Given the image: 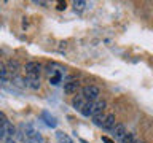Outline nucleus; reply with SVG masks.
<instances>
[{
	"instance_id": "obj_20",
	"label": "nucleus",
	"mask_w": 153,
	"mask_h": 143,
	"mask_svg": "<svg viewBox=\"0 0 153 143\" xmlns=\"http://www.w3.org/2000/svg\"><path fill=\"white\" fill-rule=\"evenodd\" d=\"M5 121H8V119H7V118H5V114H3L2 111H0V124H3Z\"/></svg>"
},
{
	"instance_id": "obj_3",
	"label": "nucleus",
	"mask_w": 153,
	"mask_h": 143,
	"mask_svg": "<svg viewBox=\"0 0 153 143\" xmlns=\"http://www.w3.org/2000/svg\"><path fill=\"white\" fill-rule=\"evenodd\" d=\"M24 70H26L27 76H38V73H40V70H42V64L40 62H35V60L27 62L26 67H24Z\"/></svg>"
},
{
	"instance_id": "obj_15",
	"label": "nucleus",
	"mask_w": 153,
	"mask_h": 143,
	"mask_svg": "<svg viewBox=\"0 0 153 143\" xmlns=\"http://www.w3.org/2000/svg\"><path fill=\"white\" fill-rule=\"evenodd\" d=\"M8 75H10V73H8L7 65L0 62V80H7V78H8Z\"/></svg>"
},
{
	"instance_id": "obj_9",
	"label": "nucleus",
	"mask_w": 153,
	"mask_h": 143,
	"mask_svg": "<svg viewBox=\"0 0 153 143\" xmlns=\"http://www.w3.org/2000/svg\"><path fill=\"white\" fill-rule=\"evenodd\" d=\"M88 102L83 95H75L74 99H72V107H74L75 110H78V111H81V108L85 107V103Z\"/></svg>"
},
{
	"instance_id": "obj_6",
	"label": "nucleus",
	"mask_w": 153,
	"mask_h": 143,
	"mask_svg": "<svg viewBox=\"0 0 153 143\" xmlns=\"http://www.w3.org/2000/svg\"><path fill=\"white\" fill-rule=\"evenodd\" d=\"M40 119H42V121H45L46 126H50V127H56V126H57L56 118L51 116V114L48 113V111H42V113H40Z\"/></svg>"
},
{
	"instance_id": "obj_23",
	"label": "nucleus",
	"mask_w": 153,
	"mask_h": 143,
	"mask_svg": "<svg viewBox=\"0 0 153 143\" xmlns=\"http://www.w3.org/2000/svg\"><path fill=\"white\" fill-rule=\"evenodd\" d=\"M136 143H140V142H136Z\"/></svg>"
},
{
	"instance_id": "obj_11",
	"label": "nucleus",
	"mask_w": 153,
	"mask_h": 143,
	"mask_svg": "<svg viewBox=\"0 0 153 143\" xmlns=\"http://www.w3.org/2000/svg\"><path fill=\"white\" fill-rule=\"evenodd\" d=\"M7 69H8V73L10 75H18V72H19V62L16 59H11L8 62V65H7Z\"/></svg>"
},
{
	"instance_id": "obj_13",
	"label": "nucleus",
	"mask_w": 153,
	"mask_h": 143,
	"mask_svg": "<svg viewBox=\"0 0 153 143\" xmlns=\"http://www.w3.org/2000/svg\"><path fill=\"white\" fill-rule=\"evenodd\" d=\"M93 103L94 102H86L85 103V107L81 108V114H83V116H86V118H89V116H93Z\"/></svg>"
},
{
	"instance_id": "obj_14",
	"label": "nucleus",
	"mask_w": 153,
	"mask_h": 143,
	"mask_svg": "<svg viewBox=\"0 0 153 143\" xmlns=\"http://www.w3.org/2000/svg\"><path fill=\"white\" fill-rule=\"evenodd\" d=\"M105 116H107V114H104V113H100V114H96V116H93V122L96 124V126L102 127V122L105 121Z\"/></svg>"
},
{
	"instance_id": "obj_5",
	"label": "nucleus",
	"mask_w": 153,
	"mask_h": 143,
	"mask_svg": "<svg viewBox=\"0 0 153 143\" xmlns=\"http://www.w3.org/2000/svg\"><path fill=\"white\" fill-rule=\"evenodd\" d=\"M117 126V118H115V114H107L105 116V121L102 122V129L104 130H113V127Z\"/></svg>"
},
{
	"instance_id": "obj_19",
	"label": "nucleus",
	"mask_w": 153,
	"mask_h": 143,
	"mask_svg": "<svg viewBox=\"0 0 153 143\" xmlns=\"http://www.w3.org/2000/svg\"><path fill=\"white\" fill-rule=\"evenodd\" d=\"M102 142H104V143H115V140H112V138H108L107 135H102Z\"/></svg>"
},
{
	"instance_id": "obj_4",
	"label": "nucleus",
	"mask_w": 153,
	"mask_h": 143,
	"mask_svg": "<svg viewBox=\"0 0 153 143\" xmlns=\"http://www.w3.org/2000/svg\"><path fill=\"white\" fill-rule=\"evenodd\" d=\"M112 132H113L112 135H113L115 140H123L124 135L128 133V132H126V127H124V124H121V122H118L117 126L113 127V130H112Z\"/></svg>"
},
{
	"instance_id": "obj_22",
	"label": "nucleus",
	"mask_w": 153,
	"mask_h": 143,
	"mask_svg": "<svg viewBox=\"0 0 153 143\" xmlns=\"http://www.w3.org/2000/svg\"><path fill=\"white\" fill-rule=\"evenodd\" d=\"M5 143H16V142H14L13 137H11V138H7V140H5Z\"/></svg>"
},
{
	"instance_id": "obj_2",
	"label": "nucleus",
	"mask_w": 153,
	"mask_h": 143,
	"mask_svg": "<svg viewBox=\"0 0 153 143\" xmlns=\"http://www.w3.org/2000/svg\"><path fill=\"white\" fill-rule=\"evenodd\" d=\"M14 133V127L11 126L10 121H5L3 124H0V140L5 142L7 138H11Z\"/></svg>"
},
{
	"instance_id": "obj_18",
	"label": "nucleus",
	"mask_w": 153,
	"mask_h": 143,
	"mask_svg": "<svg viewBox=\"0 0 153 143\" xmlns=\"http://www.w3.org/2000/svg\"><path fill=\"white\" fill-rule=\"evenodd\" d=\"M74 7H75V11H76V10H78V11H81V10H85L86 2H81V0H78V2H74Z\"/></svg>"
},
{
	"instance_id": "obj_10",
	"label": "nucleus",
	"mask_w": 153,
	"mask_h": 143,
	"mask_svg": "<svg viewBox=\"0 0 153 143\" xmlns=\"http://www.w3.org/2000/svg\"><path fill=\"white\" fill-rule=\"evenodd\" d=\"M24 83H26V86L30 88V89H38L40 88V78H38V76H27V78L24 80Z\"/></svg>"
},
{
	"instance_id": "obj_12",
	"label": "nucleus",
	"mask_w": 153,
	"mask_h": 143,
	"mask_svg": "<svg viewBox=\"0 0 153 143\" xmlns=\"http://www.w3.org/2000/svg\"><path fill=\"white\" fill-rule=\"evenodd\" d=\"M56 138H57V142L59 143H74V140L67 135V133H64L62 130H57L56 132Z\"/></svg>"
},
{
	"instance_id": "obj_1",
	"label": "nucleus",
	"mask_w": 153,
	"mask_h": 143,
	"mask_svg": "<svg viewBox=\"0 0 153 143\" xmlns=\"http://www.w3.org/2000/svg\"><path fill=\"white\" fill-rule=\"evenodd\" d=\"M81 95L88 100V102H96L99 100V95H100V89L94 84H88L81 89Z\"/></svg>"
},
{
	"instance_id": "obj_7",
	"label": "nucleus",
	"mask_w": 153,
	"mask_h": 143,
	"mask_svg": "<svg viewBox=\"0 0 153 143\" xmlns=\"http://www.w3.org/2000/svg\"><path fill=\"white\" fill-rule=\"evenodd\" d=\"M78 88H80V83H78V81H69V83H65V84H64V92H65V94H69V95L76 94Z\"/></svg>"
},
{
	"instance_id": "obj_8",
	"label": "nucleus",
	"mask_w": 153,
	"mask_h": 143,
	"mask_svg": "<svg viewBox=\"0 0 153 143\" xmlns=\"http://www.w3.org/2000/svg\"><path fill=\"white\" fill-rule=\"evenodd\" d=\"M105 107H107V102H105V100H100V99H99V100H96V102L93 103V116L104 113Z\"/></svg>"
},
{
	"instance_id": "obj_21",
	"label": "nucleus",
	"mask_w": 153,
	"mask_h": 143,
	"mask_svg": "<svg viewBox=\"0 0 153 143\" xmlns=\"http://www.w3.org/2000/svg\"><path fill=\"white\" fill-rule=\"evenodd\" d=\"M57 10H65V2L64 3H62V2L57 3Z\"/></svg>"
},
{
	"instance_id": "obj_16",
	"label": "nucleus",
	"mask_w": 153,
	"mask_h": 143,
	"mask_svg": "<svg viewBox=\"0 0 153 143\" xmlns=\"http://www.w3.org/2000/svg\"><path fill=\"white\" fill-rule=\"evenodd\" d=\"M121 143H136V137H134V133H126L124 138L121 140Z\"/></svg>"
},
{
	"instance_id": "obj_17",
	"label": "nucleus",
	"mask_w": 153,
	"mask_h": 143,
	"mask_svg": "<svg viewBox=\"0 0 153 143\" xmlns=\"http://www.w3.org/2000/svg\"><path fill=\"white\" fill-rule=\"evenodd\" d=\"M50 83H51V84H54V86H56V84H59V83H61V73L53 75L51 78H50Z\"/></svg>"
}]
</instances>
